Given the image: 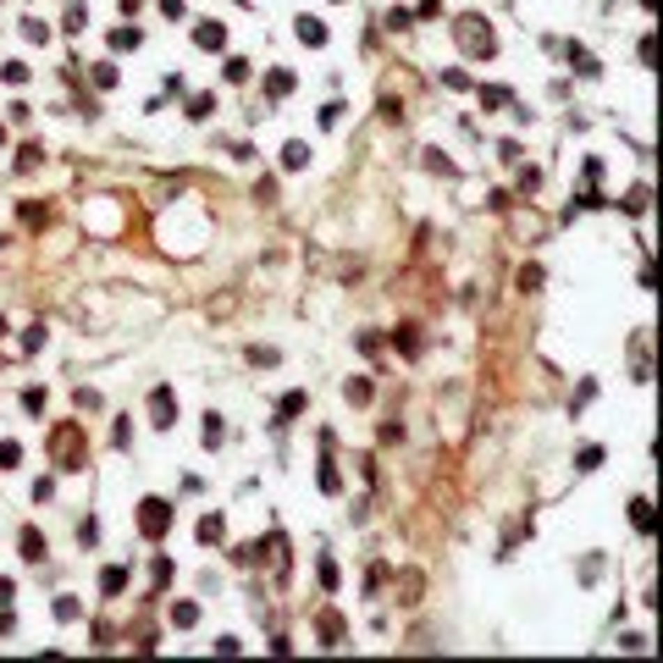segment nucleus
<instances>
[{
    "label": "nucleus",
    "mask_w": 663,
    "mask_h": 663,
    "mask_svg": "<svg viewBox=\"0 0 663 663\" xmlns=\"http://www.w3.org/2000/svg\"><path fill=\"white\" fill-rule=\"evenodd\" d=\"M33 498H39V503H45V498H56V481H50V475H39V481H33Z\"/></svg>",
    "instance_id": "79ce46f5"
},
{
    "label": "nucleus",
    "mask_w": 663,
    "mask_h": 663,
    "mask_svg": "<svg viewBox=\"0 0 663 663\" xmlns=\"http://www.w3.org/2000/svg\"><path fill=\"white\" fill-rule=\"evenodd\" d=\"M83 28H89V6L73 0V6H67V33H83Z\"/></svg>",
    "instance_id": "412c9836"
},
{
    "label": "nucleus",
    "mask_w": 663,
    "mask_h": 663,
    "mask_svg": "<svg viewBox=\"0 0 663 663\" xmlns=\"http://www.w3.org/2000/svg\"><path fill=\"white\" fill-rule=\"evenodd\" d=\"M100 591H105V597H122V591H128V570H122V564H111V570L100 575Z\"/></svg>",
    "instance_id": "9d476101"
},
{
    "label": "nucleus",
    "mask_w": 663,
    "mask_h": 663,
    "mask_svg": "<svg viewBox=\"0 0 663 663\" xmlns=\"http://www.w3.org/2000/svg\"><path fill=\"white\" fill-rule=\"evenodd\" d=\"M0 77H6L11 89H22V83H28V67H22V61H6V67H0Z\"/></svg>",
    "instance_id": "393cba45"
},
{
    "label": "nucleus",
    "mask_w": 663,
    "mask_h": 663,
    "mask_svg": "<svg viewBox=\"0 0 663 663\" xmlns=\"http://www.w3.org/2000/svg\"><path fill=\"white\" fill-rule=\"evenodd\" d=\"M149 426H155V432H172V426H177V393H172V387H155V393H149Z\"/></svg>",
    "instance_id": "20e7f679"
},
{
    "label": "nucleus",
    "mask_w": 663,
    "mask_h": 663,
    "mask_svg": "<svg viewBox=\"0 0 663 663\" xmlns=\"http://www.w3.org/2000/svg\"><path fill=\"white\" fill-rule=\"evenodd\" d=\"M453 39H459V50H464L470 61H492V56H498V33H492V22H487L481 11L453 17Z\"/></svg>",
    "instance_id": "f257e3e1"
},
{
    "label": "nucleus",
    "mask_w": 663,
    "mask_h": 663,
    "mask_svg": "<svg viewBox=\"0 0 663 663\" xmlns=\"http://www.w3.org/2000/svg\"><path fill=\"white\" fill-rule=\"evenodd\" d=\"M22 33H28V39H33V45H45V39H50V28H45V22H33V17H28V22H22Z\"/></svg>",
    "instance_id": "473e14b6"
},
{
    "label": "nucleus",
    "mask_w": 663,
    "mask_h": 663,
    "mask_svg": "<svg viewBox=\"0 0 663 663\" xmlns=\"http://www.w3.org/2000/svg\"><path fill=\"white\" fill-rule=\"evenodd\" d=\"M160 11H166L172 22H183V17H188V0H160Z\"/></svg>",
    "instance_id": "e433bc0d"
},
{
    "label": "nucleus",
    "mask_w": 663,
    "mask_h": 663,
    "mask_svg": "<svg viewBox=\"0 0 663 663\" xmlns=\"http://www.w3.org/2000/svg\"><path fill=\"white\" fill-rule=\"evenodd\" d=\"M227 437V426H221V415H205V448H221Z\"/></svg>",
    "instance_id": "b1692460"
},
{
    "label": "nucleus",
    "mask_w": 663,
    "mask_h": 663,
    "mask_svg": "<svg viewBox=\"0 0 663 663\" xmlns=\"http://www.w3.org/2000/svg\"><path fill=\"white\" fill-rule=\"evenodd\" d=\"M50 459H56L61 470H89V437H83L77 420H61V426L50 432Z\"/></svg>",
    "instance_id": "f03ea898"
},
{
    "label": "nucleus",
    "mask_w": 663,
    "mask_h": 663,
    "mask_svg": "<svg viewBox=\"0 0 663 663\" xmlns=\"http://www.w3.org/2000/svg\"><path fill=\"white\" fill-rule=\"evenodd\" d=\"M315 481H321V492H326V498H337V492H343V475L332 470V459H321V475H315Z\"/></svg>",
    "instance_id": "dca6fc26"
},
{
    "label": "nucleus",
    "mask_w": 663,
    "mask_h": 663,
    "mask_svg": "<svg viewBox=\"0 0 663 663\" xmlns=\"http://www.w3.org/2000/svg\"><path fill=\"white\" fill-rule=\"evenodd\" d=\"M315 570H321V586H326V591H337V564H332V558H321Z\"/></svg>",
    "instance_id": "7c9ffc66"
},
{
    "label": "nucleus",
    "mask_w": 663,
    "mask_h": 663,
    "mask_svg": "<svg viewBox=\"0 0 663 663\" xmlns=\"http://www.w3.org/2000/svg\"><path fill=\"white\" fill-rule=\"evenodd\" d=\"M536 188H542V172H536V166H531V172H519V194H536Z\"/></svg>",
    "instance_id": "f704fd0d"
},
{
    "label": "nucleus",
    "mask_w": 663,
    "mask_h": 663,
    "mask_svg": "<svg viewBox=\"0 0 663 663\" xmlns=\"http://www.w3.org/2000/svg\"><path fill=\"white\" fill-rule=\"evenodd\" d=\"M227 83H249V61H243V56L227 61Z\"/></svg>",
    "instance_id": "bb28decb"
},
{
    "label": "nucleus",
    "mask_w": 663,
    "mask_h": 663,
    "mask_svg": "<svg viewBox=\"0 0 663 663\" xmlns=\"http://www.w3.org/2000/svg\"><path fill=\"white\" fill-rule=\"evenodd\" d=\"M542 282H547V271H542V266H519V288H525V294H536Z\"/></svg>",
    "instance_id": "4be33fe9"
},
{
    "label": "nucleus",
    "mask_w": 663,
    "mask_h": 663,
    "mask_svg": "<svg viewBox=\"0 0 663 663\" xmlns=\"http://www.w3.org/2000/svg\"><path fill=\"white\" fill-rule=\"evenodd\" d=\"M221 536H227V519H221V515H205V519H199V542H205V547H216Z\"/></svg>",
    "instance_id": "9b49d317"
},
{
    "label": "nucleus",
    "mask_w": 663,
    "mask_h": 663,
    "mask_svg": "<svg viewBox=\"0 0 663 663\" xmlns=\"http://www.w3.org/2000/svg\"><path fill=\"white\" fill-rule=\"evenodd\" d=\"M0 149H6V128H0Z\"/></svg>",
    "instance_id": "a18cd8bd"
},
{
    "label": "nucleus",
    "mask_w": 663,
    "mask_h": 663,
    "mask_svg": "<svg viewBox=\"0 0 663 663\" xmlns=\"http://www.w3.org/2000/svg\"><path fill=\"white\" fill-rule=\"evenodd\" d=\"M122 6H128V11H139V6H144V0H122Z\"/></svg>",
    "instance_id": "c03bdc74"
},
{
    "label": "nucleus",
    "mask_w": 663,
    "mask_h": 663,
    "mask_svg": "<svg viewBox=\"0 0 663 663\" xmlns=\"http://www.w3.org/2000/svg\"><path fill=\"white\" fill-rule=\"evenodd\" d=\"M39 343H45V326H28V332H22V349H28V354H33V349H39Z\"/></svg>",
    "instance_id": "ea45409f"
},
{
    "label": "nucleus",
    "mask_w": 663,
    "mask_h": 663,
    "mask_svg": "<svg viewBox=\"0 0 663 663\" xmlns=\"http://www.w3.org/2000/svg\"><path fill=\"white\" fill-rule=\"evenodd\" d=\"M343 398H349V404H370V381L365 376H349V381H343Z\"/></svg>",
    "instance_id": "f3484780"
},
{
    "label": "nucleus",
    "mask_w": 663,
    "mask_h": 663,
    "mask_svg": "<svg viewBox=\"0 0 663 663\" xmlns=\"http://www.w3.org/2000/svg\"><path fill=\"white\" fill-rule=\"evenodd\" d=\"M39 155H45L39 144H22V155H17V166H22V172H33V166H39Z\"/></svg>",
    "instance_id": "2f4dec72"
},
{
    "label": "nucleus",
    "mask_w": 663,
    "mask_h": 663,
    "mask_svg": "<svg viewBox=\"0 0 663 663\" xmlns=\"http://www.w3.org/2000/svg\"><path fill=\"white\" fill-rule=\"evenodd\" d=\"M22 409H28V415H45V393L28 387V393H22Z\"/></svg>",
    "instance_id": "c756f323"
},
{
    "label": "nucleus",
    "mask_w": 663,
    "mask_h": 663,
    "mask_svg": "<svg viewBox=\"0 0 663 663\" xmlns=\"http://www.w3.org/2000/svg\"><path fill=\"white\" fill-rule=\"evenodd\" d=\"M597 464H602V448H597V442H591V448H581V459H575V470H597Z\"/></svg>",
    "instance_id": "cd10ccee"
},
{
    "label": "nucleus",
    "mask_w": 663,
    "mask_h": 663,
    "mask_svg": "<svg viewBox=\"0 0 663 663\" xmlns=\"http://www.w3.org/2000/svg\"><path fill=\"white\" fill-rule=\"evenodd\" d=\"M50 216V211H45V205H22V221H28V227H39V221Z\"/></svg>",
    "instance_id": "37998d69"
},
{
    "label": "nucleus",
    "mask_w": 663,
    "mask_h": 663,
    "mask_svg": "<svg viewBox=\"0 0 663 663\" xmlns=\"http://www.w3.org/2000/svg\"><path fill=\"white\" fill-rule=\"evenodd\" d=\"M149 581H155V591L166 586V581H172V558H155V564H149Z\"/></svg>",
    "instance_id": "a878e982"
},
{
    "label": "nucleus",
    "mask_w": 663,
    "mask_h": 663,
    "mask_svg": "<svg viewBox=\"0 0 663 663\" xmlns=\"http://www.w3.org/2000/svg\"><path fill=\"white\" fill-rule=\"evenodd\" d=\"M94 83H100V89H116V67H111V61H105V67H94Z\"/></svg>",
    "instance_id": "58836bf2"
},
{
    "label": "nucleus",
    "mask_w": 663,
    "mask_h": 663,
    "mask_svg": "<svg viewBox=\"0 0 663 663\" xmlns=\"http://www.w3.org/2000/svg\"><path fill=\"white\" fill-rule=\"evenodd\" d=\"M194 45L199 50H227V22H199L194 28Z\"/></svg>",
    "instance_id": "423d86ee"
},
{
    "label": "nucleus",
    "mask_w": 663,
    "mask_h": 663,
    "mask_svg": "<svg viewBox=\"0 0 663 663\" xmlns=\"http://www.w3.org/2000/svg\"><path fill=\"white\" fill-rule=\"evenodd\" d=\"M304 404H310V393H282V404H277V420L288 426L294 415H304Z\"/></svg>",
    "instance_id": "1a4fd4ad"
},
{
    "label": "nucleus",
    "mask_w": 663,
    "mask_h": 663,
    "mask_svg": "<svg viewBox=\"0 0 663 663\" xmlns=\"http://www.w3.org/2000/svg\"><path fill=\"white\" fill-rule=\"evenodd\" d=\"M139 45H144L139 28H111V50H139Z\"/></svg>",
    "instance_id": "2eb2a0df"
},
{
    "label": "nucleus",
    "mask_w": 663,
    "mask_h": 663,
    "mask_svg": "<svg viewBox=\"0 0 663 663\" xmlns=\"http://www.w3.org/2000/svg\"><path fill=\"white\" fill-rule=\"evenodd\" d=\"M570 67H575V73H581V77H597V73H602V67L591 61V56H586V50H581V45H570Z\"/></svg>",
    "instance_id": "6ab92c4d"
},
{
    "label": "nucleus",
    "mask_w": 663,
    "mask_h": 663,
    "mask_svg": "<svg viewBox=\"0 0 663 663\" xmlns=\"http://www.w3.org/2000/svg\"><path fill=\"white\" fill-rule=\"evenodd\" d=\"M315 630H321V647H343V619H337L332 608L315 619Z\"/></svg>",
    "instance_id": "0eeeda50"
},
{
    "label": "nucleus",
    "mask_w": 663,
    "mask_h": 663,
    "mask_svg": "<svg viewBox=\"0 0 663 663\" xmlns=\"http://www.w3.org/2000/svg\"><path fill=\"white\" fill-rule=\"evenodd\" d=\"M630 519H636V531L647 536V531H653V503H647V498H636V503H630Z\"/></svg>",
    "instance_id": "aec40b11"
},
{
    "label": "nucleus",
    "mask_w": 663,
    "mask_h": 663,
    "mask_svg": "<svg viewBox=\"0 0 663 663\" xmlns=\"http://www.w3.org/2000/svg\"><path fill=\"white\" fill-rule=\"evenodd\" d=\"M172 625L177 630H194L199 625V602H172Z\"/></svg>",
    "instance_id": "ddd939ff"
},
{
    "label": "nucleus",
    "mask_w": 663,
    "mask_h": 663,
    "mask_svg": "<svg viewBox=\"0 0 663 663\" xmlns=\"http://www.w3.org/2000/svg\"><path fill=\"white\" fill-rule=\"evenodd\" d=\"M266 94H271V100L294 94V73H266Z\"/></svg>",
    "instance_id": "a211bd4d"
},
{
    "label": "nucleus",
    "mask_w": 663,
    "mask_h": 663,
    "mask_svg": "<svg viewBox=\"0 0 663 663\" xmlns=\"http://www.w3.org/2000/svg\"><path fill=\"white\" fill-rule=\"evenodd\" d=\"M211 111H216V100H211V94H194V100H188V116H194V122H205Z\"/></svg>",
    "instance_id": "5701e85b"
},
{
    "label": "nucleus",
    "mask_w": 663,
    "mask_h": 663,
    "mask_svg": "<svg viewBox=\"0 0 663 663\" xmlns=\"http://www.w3.org/2000/svg\"><path fill=\"white\" fill-rule=\"evenodd\" d=\"M254 199H266V205H271V199H277V177H260V183H254Z\"/></svg>",
    "instance_id": "c9c22d12"
},
{
    "label": "nucleus",
    "mask_w": 663,
    "mask_h": 663,
    "mask_svg": "<svg viewBox=\"0 0 663 663\" xmlns=\"http://www.w3.org/2000/svg\"><path fill=\"white\" fill-rule=\"evenodd\" d=\"M0 337H6V321H0Z\"/></svg>",
    "instance_id": "49530a36"
},
{
    "label": "nucleus",
    "mask_w": 663,
    "mask_h": 663,
    "mask_svg": "<svg viewBox=\"0 0 663 663\" xmlns=\"http://www.w3.org/2000/svg\"><path fill=\"white\" fill-rule=\"evenodd\" d=\"M17 459H22V448H17V442H0V470H11Z\"/></svg>",
    "instance_id": "4c0bfd02"
},
{
    "label": "nucleus",
    "mask_w": 663,
    "mask_h": 663,
    "mask_svg": "<svg viewBox=\"0 0 663 663\" xmlns=\"http://www.w3.org/2000/svg\"><path fill=\"white\" fill-rule=\"evenodd\" d=\"M17 553H22L28 564H39V558L50 553V547H45V536H39V525H22V531H17Z\"/></svg>",
    "instance_id": "39448f33"
},
{
    "label": "nucleus",
    "mask_w": 663,
    "mask_h": 663,
    "mask_svg": "<svg viewBox=\"0 0 663 663\" xmlns=\"http://www.w3.org/2000/svg\"><path fill=\"white\" fill-rule=\"evenodd\" d=\"M298 39H304L310 50H321V45H326V22H321V17H298Z\"/></svg>",
    "instance_id": "6e6552de"
},
{
    "label": "nucleus",
    "mask_w": 663,
    "mask_h": 663,
    "mask_svg": "<svg viewBox=\"0 0 663 663\" xmlns=\"http://www.w3.org/2000/svg\"><path fill=\"white\" fill-rule=\"evenodd\" d=\"M282 166H288V172H304V166H310V144H282Z\"/></svg>",
    "instance_id": "4468645a"
},
{
    "label": "nucleus",
    "mask_w": 663,
    "mask_h": 663,
    "mask_svg": "<svg viewBox=\"0 0 663 663\" xmlns=\"http://www.w3.org/2000/svg\"><path fill=\"white\" fill-rule=\"evenodd\" d=\"M393 349H404V354L415 360V354H420V326H398V332H393Z\"/></svg>",
    "instance_id": "f8f14e48"
},
{
    "label": "nucleus",
    "mask_w": 663,
    "mask_h": 663,
    "mask_svg": "<svg viewBox=\"0 0 663 663\" xmlns=\"http://www.w3.org/2000/svg\"><path fill=\"white\" fill-rule=\"evenodd\" d=\"M625 211L641 216V211H647V188H630V194H625Z\"/></svg>",
    "instance_id": "c85d7f7f"
},
{
    "label": "nucleus",
    "mask_w": 663,
    "mask_h": 663,
    "mask_svg": "<svg viewBox=\"0 0 663 663\" xmlns=\"http://www.w3.org/2000/svg\"><path fill=\"white\" fill-rule=\"evenodd\" d=\"M249 365H277V349H249Z\"/></svg>",
    "instance_id": "a19ab883"
},
{
    "label": "nucleus",
    "mask_w": 663,
    "mask_h": 663,
    "mask_svg": "<svg viewBox=\"0 0 663 663\" xmlns=\"http://www.w3.org/2000/svg\"><path fill=\"white\" fill-rule=\"evenodd\" d=\"M481 105H492V111L509 105V89H481Z\"/></svg>",
    "instance_id": "72a5a7b5"
},
{
    "label": "nucleus",
    "mask_w": 663,
    "mask_h": 663,
    "mask_svg": "<svg viewBox=\"0 0 663 663\" xmlns=\"http://www.w3.org/2000/svg\"><path fill=\"white\" fill-rule=\"evenodd\" d=\"M139 531H144L149 542H160V536L172 531V503H166V498H144V503H139Z\"/></svg>",
    "instance_id": "7ed1b4c3"
}]
</instances>
